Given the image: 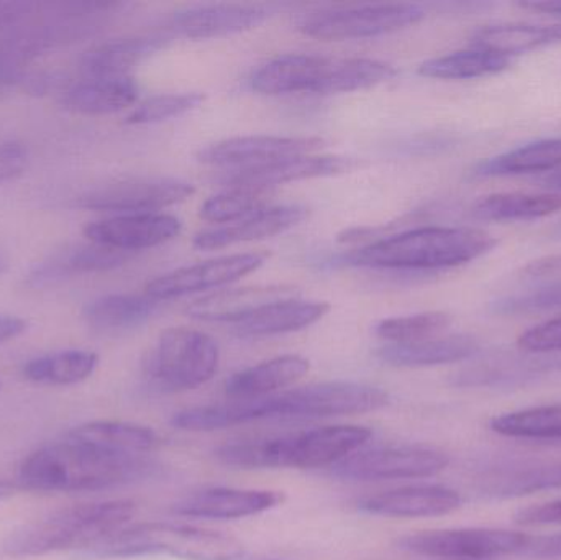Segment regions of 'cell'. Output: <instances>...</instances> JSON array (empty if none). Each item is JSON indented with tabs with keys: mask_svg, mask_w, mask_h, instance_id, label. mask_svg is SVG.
<instances>
[{
	"mask_svg": "<svg viewBox=\"0 0 561 560\" xmlns=\"http://www.w3.org/2000/svg\"><path fill=\"white\" fill-rule=\"evenodd\" d=\"M559 272H561V255L530 263L524 273L530 278H542V276L556 275Z\"/></svg>",
	"mask_w": 561,
	"mask_h": 560,
	"instance_id": "681fc988",
	"label": "cell"
},
{
	"mask_svg": "<svg viewBox=\"0 0 561 560\" xmlns=\"http://www.w3.org/2000/svg\"><path fill=\"white\" fill-rule=\"evenodd\" d=\"M323 147L322 138L249 135L209 145L197 153V160L210 167L243 170L262 167L286 158L312 155Z\"/></svg>",
	"mask_w": 561,
	"mask_h": 560,
	"instance_id": "4fadbf2b",
	"label": "cell"
},
{
	"mask_svg": "<svg viewBox=\"0 0 561 560\" xmlns=\"http://www.w3.org/2000/svg\"><path fill=\"white\" fill-rule=\"evenodd\" d=\"M81 555L98 559L170 556L181 560H240L245 551L232 536L180 523L150 522L124 526Z\"/></svg>",
	"mask_w": 561,
	"mask_h": 560,
	"instance_id": "5b68a950",
	"label": "cell"
},
{
	"mask_svg": "<svg viewBox=\"0 0 561 560\" xmlns=\"http://www.w3.org/2000/svg\"><path fill=\"white\" fill-rule=\"evenodd\" d=\"M35 7V3L30 2H0V32L22 22Z\"/></svg>",
	"mask_w": 561,
	"mask_h": 560,
	"instance_id": "7dc6e473",
	"label": "cell"
},
{
	"mask_svg": "<svg viewBox=\"0 0 561 560\" xmlns=\"http://www.w3.org/2000/svg\"><path fill=\"white\" fill-rule=\"evenodd\" d=\"M359 164L362 163L356 158L340 157V155H300V157L286 158V160L262 164V167L227 171L222 183L230 187L249 186L272 190L278 184L348 173L356 170Z\"/></svg>",
	"mask_w": 561,
	"mask_h": 560,
	"instance_id": "9a60e30c",
	"label": "cell"
},
{
	"mask_svg": "<svg viewBox=\"0 0 561 560\" xmlns=\"http://www.w3.org/2000/svg\"><path fill=\"white\" fill-rule=\"evenodd\" d=\"M160 472V464L148 456L108 453L66 434L23 460L15 485L39 493L102 492L154 479Z\"/></svg>",
	"mask_w": 561,
	"mask_h": 560,
	"instance_id": "6da1fadb",
	"label": "cell"
},
{
	"mask_svg": "<svg viewBox=\"0 0 561 560\" xmlns=\"http://www.w3.org/2000/svg\"><path fill=\"white\" fill-rule=\"evenodd\" d=\"M561 210L560 193L524 194L500 193L481 197L471 207V216L493 222L536 220Z\"/></svg>",
	"mask_w": 561,
	"mask_h": 560,
	"instance_id": "836d02e7",
	"label": "cell"
},
{
	"mask_svg": "<svg viewBox=\"0 0 561 560\" xmlns=\"http://www.w3.org/2000/svg\"><path fill=\"white\" fill-rule=\"evenodd\" d=\"M161 301L148 295H107L88 302L82 319L101 334H124L147 324Z\"/></svg>",
	"mask_w": 561,
	"mask_h": 560,
	"instance_id": "83f0119b",
	"label": "cell"
},
{
	"mask_svg": "<svg viewBox=\"0 0 561 560\" xmlns=\"http://www.w3.org/2000/svg\"><path fill=\"white\" fill-rule=\"evenodd\" d=\"M28 167L25 145L15 140L0 141V186L22 176Z\"/></svg>",
	"mask_w": 561,
	"mask_h": 560,
	"instance_id": "ee69618b",
	"label": "cell"
},
{
	"mask_svg": "<svg viewBox=\"0 0 561 560\" xmlns=\"http://www.w3.org/2000/svg\"><path fill=\"white\" fill-rule=\"evenodd\" d=\"M332 59L319 55H283L263 65L252 76L253 91L265 95L317 94Z\"/></svg>",
	"mask_w": 561,
	"mask_h": 560,
	"instance_id": "7402d4cb",
	"label": "cell"
},
{
	"mask_svg": "<svg viewBox=\"0 0 561 560\" xmlns=\"http://www.w3.org/2000/svg\"><path fill=\"white\" fill-rule=\"evenodd\" d=\"M28 322L19 316L0 315V345L25 334Z\"/></svg>",
	"mask_w": 561,
	"mask_h": 560,
	"instance_id": "c3c4849f",
	"label": "cell"
},
{
	"mask_svg": "<svg viewBox=\"0 0 561 560\" xmlns=\"http://www.w3.org/2000/svg\"><path fill=\"white\" fill-rule=\"evenodd\" d=\"M519 7L533 12L546 13V15L561 19V2H520Z\"/></svg>",
	"mask_w": 561,
	"mask_h": 560,
	"instance_id": "f907efd6",
	"label": "cell"
},
{
	"mask_svg": "<svg viewBox=\"0 0 561 560\" xmlns=\"http://www.w3.org/2000/svg\"><path fill=\"white\" fill-rule=\"evenodd\" d=\"M294 296H297L296 288L286 285L217 289L213 295L196 299L193 305L187 306L186 312L199 321L236 325L260 309Z\"/></svg>",
	"mask_w": 561,
	"mask_h": 560,
	"instance_id": "ffe728a7",
	"label": "cell"
},
{
	"mask_svg": "<svg viewBox=\"0 0 561 560\" xmlns=\"http://www.w3.org/2000/svg\"><path fill=\"white\" fill-rule=\"evenodd\" d=\"M268 259V252H245L184 266L148 283L145 295L157 301H168L209 289H220L262 268Z\"/></svg>",
	"mask_w": 561,
	"mask_h": 560,
	"instance_id": "7c38bea8",
	"label": "cell"
},
{
	"mask_svg": "<svg viewBox=\"0 0 561 560\" xmlns=\"http://www.w3.org/2000/svg\"><path fill=\"white\" fill-rule=\"evenodd\" d=\"M540 184H542L546 190L552 191V193L561 194V170L553 171V173L547 174L540 180Z\"/></svg>",
	"mask_w": 561,
	"mask_h": 560,
	"instance_id": "816d5d0a",
	"label": "cell"
},
{
	"mask_svg": "<svg viewBox=\"0 0 561 560\" xmlns=\"http://www.w3.org/2000/svg\"><path fill=\"white\" fill-rule=\"evenodd\" d=\"M68 436L108 453L148 456L160 446L151 427L127 421H92L69 431Z\"/></svg>",
	"mask_w": 561,
	"mask_h": 560,
	"instance_id": "4dcf8cb0",
	"label": "cell"
},
{
	"mask_svg": "<svg viewBox=\"0 0 561 560\" xmlns=\"http://www.w3.org/2000/svg\"><path fill=\"white\" fill-rule=\"evenodd\" d=\"M268 16L270 10L262 5L209 3L180 10L174 13L171 25L186 38H217L259 26Z\"/></svg>",
	"mask_w": 561,
	"mask_h": 560,
	"instance_id": "d6986e66",
	"label": "cell"
},
{
	"mask_svg": "<svg viewBox=\"0 0 561 560\" xmlns=\"http://www.w3.org/2000/svg\"><path fill=\"white\" fill-rule=\"evenodd\" d=\"M135 512L137 505L131 500L72 506L15 529L3 539L0 549L12 558H32L68 549L82 552L105 536L130 525Z\"/></svg>",
	"mask_w": 561,
	"mask_h": 560,
	"instance_id": "277c9868",
	"label": "cell"
},
{
	"mask_svg": "<svg viewBox=\"0 0 561 560\" xmlns=\"http://www.w3.org/2000/svg\"><path fill=\"white\" fill-rule=\"evenodd\" d=\"M140 85L131 76L88 78L66 89L61 105L81 115H107L124 111L138 101Z\"/></svg>",
	"mask_w": 561,
	"mask_h": 560,
	"instance_id": "4316f807",
	"label": "cell"
},
{
	"mask_svg": "<svg viewBox=\"0 0 561 560\" xmlns=\"http://www.w3.org/2000/svg\"><path fill=\"white\" fill-rule=\"evenodd\" d=\"M284 500V493L276 490L214 487L181 500L173 506V512L186 518L243 519L278 508Z\"/></svg>",
	"mask_w": 561,
	"mask_h": 560,
	"instance_id": "2e32d148",
	"label": "cell"
},
{
	"mask_svg": "<svg viewBox=\"0 0 561 560\" xmlns=\"http://www.w3.org/2000/svg\"><path fill=\"white\" fill-rule=\"evenodd\" d=\"M513 61L514 59L500 53L470 46L460 52L427 59L419 66V75L445 81H465L501 75L513 66Z\"/></svg>",
	"mask_w": 561,
	"mask_h": 560,
	"instance_id": "e575fe53",
	"label": "cell"
},
{
	"mask_svg": "<svg viewBox=\"0 0 561 560\" xmlns=\"http://www.w3.org/2000/svg\"><path fill=\"white\" fill-rule=\"evenodd\" d=\"M7 268H9V259L0 252V276L7 272Z\"/></svg>",
	"mask_w": 561,
	"mask_h": 560,
	"instance_id": "db71d44e",
	"label": "cell"
},
{
	"mask_svg": "<svg viewBox=\"0 0 561 560\" xmlns=\"http://www.w3.org/2000/svg\"><path fill=\"white\" fill-rule=\"evenodd\" d=\"M398 75L394 66L379 59H332L317 94H342L375 88Z\"/></svg>",
	"mask_w": 561,
	"mask_h": 560,
	"instance_id": "74e56055",
	"label": "cell"
},
{
	"mask_svg": "<svg viewBox=\"0 0 561 560\" xmlns=\"http://www.w3.org/2000/svg\"><path fill=\"white\" fill-rule=\"evenodd\" d=\"M170 38L164 35L127 36L102 43L85 53L81 61L82 71L88 78L104 76H127L135 66L167 48Z\"/></svg>",
	"mask_w": 561,
	"mask_h": 560,
	"instance_id": "f1b7e54d",
	"label": "cell"
},
{
	"mask_svg": "<svg viewBox=\"0 0 561 560\" xmlns=\"http://www.w3.org/2000/svg\"><path fill=\"white\" fill-rule=\"evenodd\" d=\"M134 253L122 252L99 243H79L53 253L30 270L25 278L28 288L42 289L59 285L65 279L84 273H101L125 265Z\"/></svg>",
	"mask_w": 561,
	"mask_h": 560,
	"instance_id": "ac0fdd59",
	"label": "cell"
},
{
	"mask_svg": "<svg viewBox=\"0 0 561 560\" xmlns=\"http://www.w3.org/2000/svg\"><path fill=\"white\" fill-rule=\"evenodd\" d=\"M480 352V342L468 334L437 335L409 344H385L376 352L382 364L398 368L437 367L468 361Z\"/></svg>",
	"mask_w": 561,
	"mask_h": 560,
	"instance_id": "603a6c76",
	"label": "cell"
},
{
	"mask_svg": "<svg viewBox=\"0 0 561 560\" xmlns=\"http://www.w3.org/2000/svg\"><path fill=\"white\" fill-rule=\"evenodd\" d=\"M520 556L536 560H561V535L530 539L526 551Z\"/></svg>",
	"mask_w": 561,
	"mask_h": 560,
	"instance_id": "bcb514c9",
	"label": "cell"
},
{
	"mask_svg": "<svg viewBox=\"0 0 561 560\" xmlns=\"http://www.w3.org/2000/svg\"><path fill=\"white\" fill-rule=\"evenodd\" d=\"M514 522H516V525L527 526V528L561 526V500L520 510L514 516Z\"/></svg>",
	"mask_w": 561,
	"mask_h": 560,
	"instance_id": "f6af8a7d",
	"label": "cell"
},
{
	"mask_svg": "<svg viewBox=\"0 0 561 560\" xmlns=\"http://www.w3.org/2000/svg\"><path fill=\"white\" fill-rule=\"evenodd\" d=\"M561 370V354L507 355L465 368L455 375L458 387H514Z\"/></svg>",
	"mask_w": 561,
	"mask_h": 560,
	"instance_id": "cb8c5ba5",
	"label": "cell"
},
{
	"mask_svg": "<svg viewBox=\"0 0 561 560\" xmlns=\"http://www.w3.org/2000/svg\"><path fill=\"white\" fill-rule=\"evenodd\" d=\"M561 170V138H546L481 161L473 170L478 178L517 176Z\"/></svg>",
	"mask_w": 561,
	"mask_h": 560,
	"instance_id": "d6a6232c",
	"label": "cell"
},
{
	"mask_svg": "<svg viewBox=\"0 0 561 560\" xmlns=\"http://www.w3.org/2000/svg\"><path fill=\"white\" fill-rule=\"evenodd\" d=\"M219 362V345L206 332L171 328L145 357L144 374L160 393H184L206 385L216 375Z\"/></svg>",
	"mask_w": 561,
	"mask_h": 560,
	"instance_id": "8992f818",
	"label": "cell"
},
{
	"mask_svg": "<svg viewBox=\"0 0 561 560\" xmlns=\"http://www.w3.org/2000/svg\"><path fill=\"white\" fill-rule=\"evenodd\" d=\"M98 365L99 355L95 352L71 348L32 358L23 364L22 375L32 384L69 387L92 377Z\"/></svg>",
	"mask_w": 561,
	"mask_h": 560,
	"instance_id": "d590c367",
	"label": "cell"
},
{
	"mask_svg": "<svg viewBox=\"0 0 561 560\" xmlns=\"http://www.w3.org/2000/svg\"><path fill=\"white\" fill-rule=\"evenodd\" d=\"M460 493L444 485H408L368 496L359 510L385 518H438L461 508Z\"/></svg>",
	"mask_w": 561,
	"mask_h": 560,
	"instance_id": "e0dca14e",
	"label": "cell"
},
{
	"mask_svg": "<svg viewBox=\"0 0 561 560\" xmlns=\"http://www.w3.org/2000/svg\"><path fill=\"white\" fill-rule=\"evenodd\" d=\"M561 42V23H496L483 26L471 35L470 46L490 49L514 59L524 53L546 48Z\"/></svg>",
	"mask_w": 561,
	"mask_h": 560,
	"instance_id": "f546056e",
	"label": "cell"
},
{
	"mask_svg": "<svg viewBox=\"0 0 561 560\" xmlns=\"http://www.w3.org/2000/svg\"><path fill=\"white\" fill-rule=\"evenodd\" d=\"M204 102L201 92H184V94L153 95L147 101L140 102L125 122L128 125L160 124L170 118L180 117L199 107Z\"/></svg>",
	"mask_w": 561,
	"mask_h": 560,
	"instance_id": "60d3db41",
	"label": "cell"
},
{
	"mask_svg": "<svg viewBox=\"0 0 561 560\" xmlns=\"http://www.w3.org/2000/svg\"><path fill=\"white\" fill-rule=\"evenodd\" d=\"M15 483L0 482V502H3V500L12 496L13 492H15Z\"/></svg>",
	"mask_w": 561,
	"mask_h": 560,
	"instance_id": "f5cc1de1",
	"label": "cell"
},
{
	"mask_svg": "<svg viewBox=\"0 0 561 560\" xmlns=\"http://www.w3.org/2000/svg\"><path fill=\"white\" fill-rule=\"evenodd\" d=\"M490 427L510 439L561 446V403L501 414L491 421Z\"/></svg>",
	"mask_w": 561,
	"mask_h": 560,
	"instance_id": "8d00e7d4",
	"label": "cell"
},
{
	"mask_svg": "<svg viewBox=\"0 0 561 560\" xmlns=\"http://www.w3.org/2000/svg\"><path fill=\"white\" fill-rule=\"evenodd\" d=\"M517 347L527 354H561V316L523 332L517 339Z\"/></svg>",
	"mask_w": 561,
	"mask_h": 560,
	"instance_id": "7bdbcfd3",
	"label": "cell"
},
{
	"mask_svg": "<svg viewBox=\"0 0 561 560\" xmlns=\"http://www.w3.org/2000/svg\"><path fill=\"white\" fill-rule=\"evenodd\" d=\"M263 560H272V559H263Z\"/></svg>",
	"mask_w": 561,
	"mask_h": 560,
	"instance_id": "11a10c76",
	"label": "cell"
},
{
	"mask_svg": "<svg viewBox=\"0 0 561 560\" xmlns=\"http://www.w3.org/2000/svg\"><path fill=\"white\" fill-rule=\"evenodd\" d=\"M425 10L415 3L340 7L306 13L297 20L304 35L327 42L373 38L409 28L421 22Z\"/></svg>",
	"mask_w": 561,
	"mask_h": 560,
	"instance_id": "ba28073f",
	"label": "cell"
},
{
	"mask_svg": "<svg viewBox=\"0 0 561 560\" xmlns=\"http://www.w3.org/2000/svg\"><path fill=\"white\" fill-rule=\"evenodd\" d=\"M561 490V460L511 467L488 473L481 480V493L490 499L511 500Z\"/></svg>",
	"mask_w": 561,
	"mask_h": 560,
	"instance_id": "1f68e13d",
	"label": "cell"
},
{
	"mask_svg": "<svg viewBox=\"0 0 561 560\" xmlns=\"http://www.w3.org/2000/svg\"><path fill=\"white\" fill-rule=\"evenodd\" d=\"M194 191L193 184L176 178H125L85 191L76 197L75 206L115 216L158 213L190 199Z\"/></svg>",
	"mask_w": 561,
	"mask_h": 560,
	"instance_id": "8fae6325",
	"label": "cell"
},
{
	"mask_svg": "<svg viewBox=\"0 0 561 560\" xmlns=\"http://www.w3.org/2000/svg\"><path fill=\"white\" fill-rule=\"evenodd\" d=\"M451 316L444 311L419 312V315L399 316L382 319L375 328L376 335L386 344H409L437 338L450 328Z\"/></svg>",
	"mask_w": 561,
	"mask_h": 560,
	"instance_id": "ab89813d",
	"label": "cell"
},
{
	"mask_svg": "<svg viewBox=\"0 0 561 560\" xmlns=\"http://www.w3.org/2000/svg\"><path fill=\"white\" fill-rule=\"evenodd\" d=\"M533 536L510 529L458 528L422 532L399 539L398 546L412 555L447 560H491L520 556Z\"/></svg>",
	"mask_w": 561,
	"mask_h": 560,
	"instance_id": "30bf717a",
	"label": "cell"
},
{
	"mask_svg": "<svg viewBox=\"0 0 561 560\" xmlns=\"http://www.w3.org/2000/svg\"><path fill=\"white\" fill-rule=\"evenodd\" d=\"M494 315L519 316L561 311V279L519 295L504 296L491 305Z\"/></svg>",
	"mask_w": 561,
	"mask_h": 560,
	"instance_id": "b9f144b4",
	"label": "cell"
},
{
	"mask_svg": "<svg viewBox=\"0 0 561 560\" xmlns=\"http://www.w3.org/2000/svg\"><path fill=\"white\" fill-rule=\"evenodd\" d=\"M388 403L389 395L375 385L322 381L270 397L227 401L224 418L233 427L262 420L352 416L381 410Z\"/></svg>",
	"mask_w": 561,
	"mask_h": 560,
	"instance_id": "3957f363",
	"label": "cell"
},
{
	"mask_svg": "<svg viewBox=\"0 0 561 560\" xmlns=\"http://www.w3.org/2000/svg\"><path fill=\"white\" fill-rule=\"evenodd\" d=\"M497 240L471 227H419L343 255L340 263L399 272H440L490 253Z\"/></svg>",
	"mask_w": 561,
	"mask_h": 560,
	"instance_id": "7a4b0ae2",
	"label": "cell"
},
{
	"mask_svg": "<svg viewBox=\"0 0 561 560\" xmlns=\"http://www.w3.org/2000/svg\"><path fill=\"white\" fill-rule=\"evenodd\" d=\"M309 216V209L299 204L290 206H272L268 209L252 214L239 222L229 226L214 227L203 230L194 237V247L201 250H217L237 243L253 242V240L270 239L293 229Z\"/></svg>",
	"mask_w": 561,
	"mask_h": 560,
	"instance_id": "44dd1931",
	"label": "cell"
},
{
	"mask_svg": "<svg viewBox=\"0 0 561 560\" xmlns=\"http://www.w3.org/2000/svg\"><path fill=\"white\" fill-rule=\"evenodd\" d=\"M310 364L300 355H280L245 370L237 372L226 381L230 400H252L279 393L306 377Z\"/></svg>",
	"mask_w": 561,
	"mask_h": 560,
	"instance_id": "484cf974",
	"label": "cell"
},
{
	"mask_svg": "<svg viewBox=\"0 0 561 560\" xmlns=\"http://www.w3.org/2000/svg\"><path fill=\"white\" fill-rule=\"evenodd\" d=\"M448 456L424 444L365 446L333 467L332 472L353 482L428 479L447 469Z\"/></svg>",
	"mask_w": 561,
	"mask_h": 560,
	"instance_id": "9c48e42d",
	"label": "cell"
},
{
	"mask_svg": "<svg viewBox=\"0 0 561 560\" xmlns=\"http://www.w3.org/2000/svg\"><path fill=\"white\" fill-rule=\"evenodd\" d=\"M272 190L236 186L210 197L201 206V217L213 224H233L272 207Z\"/></svg>",
	"mask_w": 561,
	"mask_h": 560,
	"instance_id": "f35d334b",
	"label": "cell"
},
{
	"mask_svg": "<svg viewBox=\"0 0 561 560\" xmlns=\"http://www.w3.org/2000/svg\"><path fill=\"white\" fill-rule=\"evenodd\" d=\"M371 436L368 427L335 424L286 436L266 437L263 462L265 469H333L356 450L368 446Z\"/></svg>",
	"mask_w": 561,
	"mask_h": 560,
	"instance_id": "52a82bcc",
	"label": "cell"
},
{
	"mask_svg": "<svg viewBox=\"0 0 561 560\" xmlns=\"http://www.w3.org/2000/svg\"><path fill=\"white\" fill-rule=\"evenodd\" d=\"M183 229L178 217L170 214H122L88 224L84 229L89 242L111 247L122 252L153 249L176 239Z\"/></svg>",
	"mask_w": 561,
	"mask_h": 560,
	"instance_id": "5bb4252c",
	"label": "cell"
},
{
	"mask_svg": "<svg viewBox=\"0 0 561 560\" xmlns=\"http://www.w3.org/2000/svg\"><path fill=\"white\" fill-rule=\"evenodd\" d=\"M329 311V302L306 301L294 296L260 309L255 315L237 322L232 328L239 338H272V335L289 334V332L310 328Z\"/></svg>",
	"mask_w": 561,
	"mask_h": 560,
	"instance_id": "d4e9b609",
	"label": "cell"
}]
</instances>
